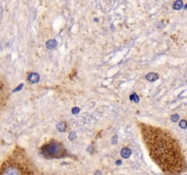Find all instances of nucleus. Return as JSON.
Here are the masks:
<instances>
[{"mask_svg":"<svg viewBox=\"0 0 187 175\" xmlns=\"http://www.w3.org/2000/svg\"><path fill=\"white\" fill-rule=\"evenodd\" d=\"M183 5V2L181 1V0H177L176 2L174 4V9H180V8L182 7Z\"/></svg>","mask_w":187,"mask_h":175,"instance_id":"obj_5","label":"nucleus"},{"mask_svg":"<svg viewBox=\"0 0 187 175\" xmlns=\"http://www.w3.org/2000/svg\"><path fill=\"white\" fill-rule=\"evenodd\" d=\"M142 140L149 156L164 175H181L186 171V161L182 144L168 129L138 123Z\"/></svg>","mask_w":187,"mask_h":175,"instance_id":"obj_1","label":"nucleus"},{"mask_svg":"<svg viewBox=\"0 0 187 175\" xmlns=\"http://www.w3.org/2000/svg\"><path fill=\"white\" fill-rule=\"evenodd\" d=\"M10 98V87L5 76L0 73V113L6 108Z\"/></svg>","mask_w":187,"mask_h":175,"instance_id":"obj_4","label":"nucleus"},{"mask_svg":"<svg viewBox=\"0 0 187 175\" xmlns=\"http://www.w3.org/2000/svg\"><path fill=\"white\" fill-rule=\"evenodd\" d=\"M40 154L46 159H59L67 155L64 144L55 140H51L40 148Z\"/></svg>","mask_w":187,"mask_h":175,"instance_id":"obj_3","label":"nucleus"},{"mask_svg":"<svg viewBox=\"0 0 187 175\" xmlns=\"http://www.w3.org/2000/svg\"><path fill=\"white\" fill-rule=\"evenodd\" d=\"M0 175H37L36 167L27 153L16 146L0 164Z\"/></svg>","mask_w":187,"mask_h":175,"instance_id":"obj_2","label":"nucleus"}]
</instances>
